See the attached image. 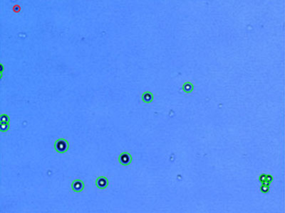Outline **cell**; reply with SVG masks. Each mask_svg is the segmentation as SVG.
I'll list each match as a JSON object with an SVG mask.
<instances>
[{
    "mask_svg": "<svg viewBox=\"0 0 285 213\" xmlns=\"http://www.w3.org/2000/svg\"><path fill=\"white\" fill-rule=\"evenodd\" d=\"M55 148L58 152L63 153L68 149V143L64 139H60L56 141V144H55Z\"/></svg>",
    "mask_w": 285,
    "mask_h": 213,
    "instance_id": "1",
    "label": "cell"
},
{
    "mask_svg": "<svg viewBox=\"0 0 285 213\" xmlns=\"http://www.w3.org/2000/svg\"><path fill=\"white\" fill-rule=\"evenodd\" d=\"M72 190L76 192H80L83 189V183L80 180H76L72 182L71 185Z\"/></svg>",
    "mask_w": 285,
    "mask_h": 213,
    "instance_id": "2",
    "label": "cell"
},
{
    "mask_svg": "<svg viewBox=\"0 0 285 213\" xmlns=\"http://www.w3.org/2000/svg\"><path fill=\"white\" fill-rule=\"evenodd\" d=\"M96 184L98 188L103 189V188H106L108 185V180L105 177H99L97 179Z\"/></svg>",
    "mask_w": 285,
    "mask_h": 213,
    "instance_id": "3",
    "label": "cell"
},
{
    "mask_svg": "<svg viewBox=\"0 0 285 213\" xmlns=\"http://www.w3.org/2000/svg\"><path fill=\"white\" fill-rule=\"evenodd\" d=\"M120 160L122 164H128V162L130 161V157L128 154L123 153L120 157Z\"/></svg>",
    "mask_w": 285,
    "mask_h": 213,
    "instance_id": "4",
    "label": "cell"
}]
</instances>
